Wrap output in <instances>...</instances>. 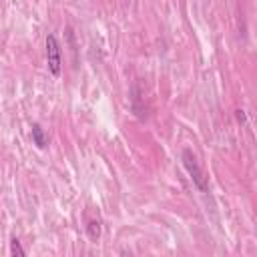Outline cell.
I'll list each match as a JSON object with an SVG mask.
<instances>
[{
    "instance_id": "cell-4",
    "label": "cell",
    "mask_w": 257,
    "mask_h": 257,
    "mask_svg": "<svg viewBox=\"0 0 257 257\" xmlns=\"http://www.w3.org/2000/svg\"><path fill=\"white\" fill-rule=\"evenodd\" d=\"M86 233H88V239L90 241H98V237H100V223L94 221V219H90L86 223Z\"/></svg>"
},
{
    "instance_id": "cell-2",
    "label": "cell",
    "mask_w": 257,
    "mask_h": 257,
    "mask_svg": "<svg viewBox=\"0 0 257 257\" xmlns=\"http://www.w3.org/2000/svg\"><path fill=\"white\" fill-rule=\"evenodd\" d=\"M46 62L52 76H60L62 70V56H60V44L54 34L46 36Z\"/></svg>"
},
{
    "instance_id": "cell-1",
    "label": "cell",
    "mask_w": 257,
    "mask_h": 257,
    "mask_svg": "<svg viewBox=\"0 0 257 257\" xmlns=\"http://www.w3.org/2000/svg\"><path fill=\"white\" fill-rule=\"evenodd\" d=\"M181 159H183V167H185V169H187V173L191 175V179H193L195 187H197L199 191H207V177H205L203 169L199 167L197 157H195L189 149H185V151H183V155H181Z\"/></svg>"
},
{
    "instance_id": "cell-5",
    "label": "cell",
    "mask_w": 257,
    "mask_h": 257,
    "mask_svg": "<svg viewBox=\"0 0 257 257\" xmlns=\"http://www.w3.org/2000/svg\"><path fill=\"white\" fill-rule=\"evenodd\" d=\"M10 255H14V257H24L26 255V251L20 247V241L16 237L10 241Z\"/></svg>"
},
{
    "instance_id": "cell-3",
    "label": "cell",
    "mask_w": 257,
    "mask_h": 257,
    "mask_svg": "<svg viewBox=\"0 0 257 257\" xmlns=\"http://www.w3.org/2000/svg\"><path fill=\"white\" fill-rule=\"evenodd\" d=\"M32 141H34V145L38 149H44L48 145V139H46V135H44L40 124H32Z\"/></svg>"
}]
</instances>
